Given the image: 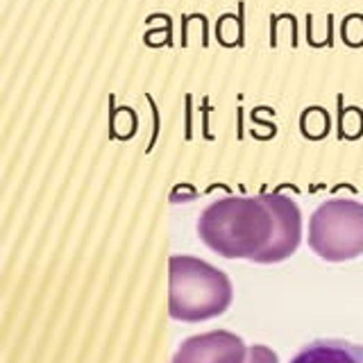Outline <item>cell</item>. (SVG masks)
<instances>
[{
    "instance_id": "cell-6",
    "label": "cell",
    "mask_w": 363,
    "mask_h": 363,
    "mask_svg": "<svg viewBox=\"0 0 363 363\" xmlns=\"http://www.w3.org/2000/svg\"><path fill=\"white\" fill-rule=\"evenodd\" d=\"M291 363H363V345L340 338H318L306 343Z\"/></svg>"
},
{
    "instance_id": "cell-9",
    "label": "cell",
    "mask_w": 363,
    "mask_h": 363,
    "mask_svg": "<svg viewBox=\"0 0 363 363\" xmlns=\"http://www.w3.org/2000/svg\"><path fill=\"white\" fill-rule=\"evenodd\" d=\"M338 134L340 139H350L354 141L363 134V111L359 107H340V116H338Z\"/></svg>"
},
{
    "instance_id": "cell-4",
    "label": "cell",
    "mask_w": 363,
    "mask_h": 363,
    "mask_svg": "<svg viewBox=\"0 0 363 363\" xmlns=\"http://www.w3.org/2000/svg\"><path fill=\"white\" fill-rule=\"evenodd\" d=\"M173 363H247V347L241 336L213 329L182 340Z\"/></svg>"
},
{
    "instance_id": "cell-2",
    "label": "cell",
    "mask_w": 363,
    "mask_h": 363,
    "mask_svg": "<svg viewBox=\"0 0 363 363\" xmlns=\"http://www.w3.org/2000/svg\"><path fill=\"white\" fill-rule=\"evenodd\" d=\"M234 289L220 268L191 255L168 259V313L179 323H204L232 306Z\"/></svg>"
},
{
    "instance_id": "cell-1",
    "label": "cell",
    "mask_w": 363,
    "mask_h": 363,
    "mask_svg": "<svg viewBox=\"0 0 363 363\" xmlns=\"http://www.w3.org/2000/svg\"><path fill=\"white\" fill-rule=\"evenodd\" d=\"M275 230V213L264 196L216 200L198 218V236L202 243L225 259L257 261L272 243Z\"/></svg>"
},
{
    "instance_id": "cell-5",
    "label": "cell",
    "mask_w": 363,
    "mask_h": 363,
    "mask_svg": "<svg viewBox=\"0 0 363 363\" xmlns=\"http://www.w3.org/2000/svg\"><path fill=\"white\" fill-rule=\"evenodd\" d=\"M264 198L275 213L277 230L268 250L259 255L257 264H279L289 259L302 241V211L293 198L281 196V193H264Z\"/></svg>"
},
{
    "instance_id": "cell-3",
    "label": "cell",
    "mask_w": 363,
    "mask_h": 363,
    "mask_svg": "<svg viewBox=\"0 0 363 363\" xmlns=\"http://www.w3.org/2000/svg\"><path fill=\"white\" fill-rule=\"evenodd\" d=\"M309 247L325 261H350L363 255V202L327 200L309 218Z\"/></svg>"
},
{
    "instance_id": "cell-7",
    "label": "cell",
    "mask_w": 363,
    "mask_h": 363,
    "mask_svg": "<svg viewBox=\"0 0 363 363\" xmlns=\"http://www.w3.org/2000/svg\"><path fill=\"white\" fill-rule=\"evenodd\" d=\"M300 130L306 139L320 141L329 132V113L323 107H309L300 116Z\"/></svg>"
},
{
    "instance_id": "cell-10",
    "label": "cell",
    "mask_w": 363,
    "mask_h": 363,
    "mask_svg": "<svg viewBox=\"0 0 363 363\" xmlns=\"http://www.w3.org/2000/svg\"><path fill=\"white\" fill-rule=\"evenodd\" d=\"M136 132V113L130 107H121L111 111V136L116 139H130Z\"/></svg>"
},
{
    "instance_id": "cell-8",
    "label": "cell",
    "mask_w": 363,
    "mask_h": 363,
    "mask_svg": "<svg viewBox=\"0 0 363 363\" xmlns=\"http://www.w3.org/2000/svg\"><path fill=\"white\" fill-rule=\"evenodd\" d=\"M218 41L227 48L232 45H243V16L238 14H223L218 21Z\"/></svg>"
},
{
    "instance_id": "cell-11",
    "label": "cell",
    "mask_w": 363,
    "mask_h": 363,
    "mask_svg": "<svg viewBox=\"0 0 363 363\" xmlns=\"http://www.w3.org/2000/svg\"><path fill=\"white\" fill-rule=\"evenodd\" d=\"M247 363H279L277 352L268 345H252L247 347Z\"/></svg>"
}]
</instances>
